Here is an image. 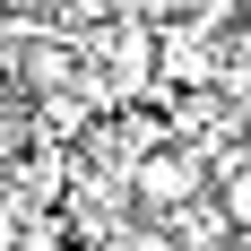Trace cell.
I'll return each instance as SVG.
<instances>
[{
  "label": "cell",
  "mask_w": 251,
  "mask_h": 251,
  "mask_svg": "<svg viewBox=\"0 0 251 251\" xmlns=\"http://www.w3.org/2000/svg\"><path fill=\"white\" fill-rule=\"evenodd\" d=\"M200 182H208V174H200V148L174 130V139L139 148V165H130V200L165 226V217H182V208H208V200H200Z\"/></svg>",
  "instance_id": "6da1fadb"
},
{
  "label": "cell",
  "mask_w": 251,
  "mask_h": 251,
  "mask_svg": "<svg viewBox=\"0 0 251 251\" xmlns=\"http://www.w3.org/2000/svg\"><path fill=\"white\" fill-rule=\"evenodd\" d=\"M217 217H226L234 243H251V156H234L226 182H217Z\"/></svg>",
  "instance_id": "7a4b0ae2"
},
{
  "label": "cell",
  "mask_w": 251,
  "mask_h": 251,
  "mask_svg": "<svg viewBox=\"0 0 251 251\" xmlns=\"http://www.w3.org/2000/svg\"><path fill=\"white\" fill-rule=\"evenodd\" d=\"M200 251H243V243H234V234H226V243H200Z\"/></svg>",
  "instance_id": "3957f363"
},
{
  "label": "cell",
  "mask_w": 251,
  "mask_h": 251,
  "mask_svg": "<svg viewBox=\"0 0 251 251\" xmlns=\"http://www.w3.org/2000/svg\"><path fill=\"white\" fill-rule=\"evenodd\" d=\"M243 251H251V243H243Z\"/></svg>",
  "instance_id": "277c9868"
}]
</instances>
